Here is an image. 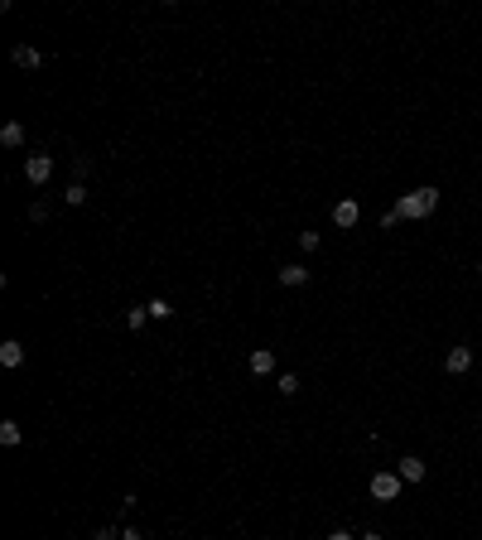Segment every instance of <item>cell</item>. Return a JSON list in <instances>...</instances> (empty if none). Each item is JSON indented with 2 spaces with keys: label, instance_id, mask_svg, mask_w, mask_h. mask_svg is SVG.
Instances as JSON below:
<instances>
[{
  "label": "cell",
  "instance_id": "ba28073f",
  "mask_svg": "<svg viewBox=\"0 0 482 540\" xmlns=\"http://www.w3.org/2000/svg\"><path fill=\"white\" fill-rule=\"evenodd\" d=\"M401 483H425V459H401Z\"/></svg>",
  "mask_w": 482,
  "mask_h": 540
},
{
  "label": "cell",
  "instance_id": "5bb4252c",
  "mask_svg": "<svg viewBox=\"0 0 482 540\" xmlns=\"http://www.w3.org/2000/svg\"><path fill=\"white\" fill-rule=\"evenodd\" d=\"M145 319H150V309H145V304H140V309H126V328H135V333L145 328Z\"/></svg>",
  "mask_w": 482,
  "mask_h": 540
},
{
  "label": "cell",
  "instance_id": "7402d4cb",
  "mask_svg": "<svg viewBox=\"0 0 482 540\" xmlns=\"http://www.w3.org/2000/svg\"><path fill=\"white\" fill-rule=\"evenodd\" d=\"M478 275H482V261H478Z\"/></svg>",
  "mask_w": 482,
  "mask_h": 540
},
{
  "label": "cell",
  "instance_id": "3957f363",
  "mask_svg": "<svg viewBox=\"0 0 482 540\" xmlns=\"http://www.w3.org/2000/svg\"><path fill=\"white\" fill-rule=\"evenodd\" d=\"M25 179L29 184H49V179H54V160H49V155H29L25 160Z\"/></svg>",
  "mask_w": 482,
  "mask_h": 540
},
{
  "label": "cell",
  "instance_id": "44dd1931",
  "mask_svg": "<svg viewBox=\"0 0 482 540\" xmlns=\"http://www.w3.org/2000/svg\"><path fill=\"white\" fill-rule=\"evenodd\" d=\"M357 540H381V536H376V531H367V536H357Z\"/></svg>",
  "mask_w": 482,
  "mask_h": 540
},
{
  "label": "cell",
  "instance_id": "ffe728a7",
  "mask_svg": "<svg viewBox=\"0 0 482 540\" xmlns=\"http://www.w3.org/2000/svg\"><path fill=\"white\" fill-rule=\"evenodd\" d=\"M328 540H357V536H348V531H333V536H328Z\"/></svg>",
  "mask_w": 482,
  "mask_h": 540
},
{
  "label": "cell",
  "instance_id": "9a60e30c",
  "mask_svg": "<svg viewBox=\"0 0 482 540\" xmlns=\"http://www.w3.org/2000/svg\"><path fill=\"white\" fill-rule=\"evenodd\" d=\"M275 386H280V396H299V377H295V372H280Z\"/></svg>",
  "mask_w": 482,
  "mask_h": 540
},
{
  "label": "cell",
  "instance_id": "277c9868",
  "mask_svg": "<svg viewBox=\"0 0 482 540\" xmlns=\"http://www.w3.org/2000/svg\"><path fill=\"white\" fill-rule=\"evenodd\" d=\"M357 217H362V208H357L352 198H343V203H333V222H338V227H357Z\"/></svg>",
  "mask_w": 482,
  "mask_h": 540
},
{
  "label": "cell",
  "instance_id": "7c38bea8",
  "mask_svg": "<svg viewBox=\"0 0 482 540\" xmlns=\"http://www.w3.org/2000/svg\"><path fill=\"white\" fill-rule=\"evenodd\" d=\"M20 439H25V430H20L15 420H5V425H0V444H5V449H15Z\"/></svg>",
  "mask_w": 482,
  "mask_h": 540
},
{
  "label": "cell",
  "instance_id": "d6986e66",
  "mask_svg": "<svg viewBox=\"0 0 482 540\" xmlns=\"http://www.w3.org/2000/svg\"><path fill=\"white\" fill-rule=\"evenodd\" d=\"M121 540H140V531H131V526H126V531H121Z\"/></svg>",
  "mask_w": 482,
  "mask_h": 540
},
{
  "label": "cell",
  "instance_id": "52a82bcc",
  "mask_svg": "<svg viewBox=\"0 0 482 540\" xmlns=\"http://www.w3.org/2000/svg\"><path fill=\"white\" fill-rule=\"evenodd\" d=\"M15 68H29V73H34V68H39V63H44V54H39V49H29V44H15Z\"/></svg>",
  "mask_w": 482,
  "mask_h": 540
},
{
  "label": "cell",
  "instance_id": "5b68a950",
  "mask_svg": "<svg viewBox=\"0 0 482 540\" xmlns=\"http://www.w3.org/2000/svg\"><path fill=\"white\" fill-rule=\"evenodd\" d=\"M246 367H251L256 377H270V372H275V352H270V348H256V352H251V362H246Z\"/></svg>",
  "mask_w": 482,
  "mask_h": 540
},
{
  "label": "cell",
  "instance_id": "30bf717a",
  "mask_svg": "<svg viewBox=\"0 0 482 540\" xmlns=\"http://www.w3.org/2000/svg\"><path fill=\"white\" fill-rule=\"evenodd\" d=\"M0 145H5V150H20V145H25V126H20V121H10V126L0 131Z\"/></svg>",
  "mask_w": 482,
  "mask_h": 540
},
{
  "label": "cell",
  "instance_id": "ac0fdd59",
  "mask_svg": "<svg viewBox=\"0 0 482 540\" xmlns=\"http://www.w3.org/2000/svg\"><path fill=\"white\" fill-rule=\"evenodd\" d=\"M97 540H121V531H116V526H102V531H97Z\"/></svg>",
  "mask_w": 482,
  "mask_h": 540
},
{
  "label": "cell",
  "instance_id": "e0dca14e",
  "mask_svg": "<svg viewBox=\"0 0 482 540\" xmlns=\"http://www.w3.org/2000/svg\"><path fill=\"white\" fill-rule=\"evenodd\" d=\"M299 246L304 251H319V232H299Z\"/></svg>",
  "mask_w": 482,
  "mask_h": 540
},
{
  "label": "cell",
  "instance_id": "8fae6325",
  "mask_svg": "<svg viewBox=\"0 0 482 540\" xmlns=\"http://www.w3.org/2000/svg\"><path fill=\"white\" fill-rule=\"evenodd\" d=\"M280 285H290V290H295V285H309V270L304 266H280Z\"/></svg>",
  "mask_w": 482,
  "mask_h": 540
},
{
  "label": "cell",
  "instance_id": "2e32d148",
  "mask_svg": "<svg viewBox=\"0 0 482 540\" xmlns=\"http://www.w3.org/2000/svg\"><path fill=\"white\" fill-rule=\"evenodd\" d=\"M63 198H68V208H78V203H87V189H82V184H68Z\"/></svg>",
  "mask_w": 482,
  "mask_h": 540
},
{
  "label": "cell",
  "instance_id": "8992f818",
  "mask_svg": "<svg viewBox=\"0 0 482 540\" xmlns=\"http://www.w3.org/2000/svg\"><path fill=\"white\" fill-rule=\"evenodd\" d=\"M444 367H449L454 377H463V372L473 367V348H454V352H449V357H444Z\"/></svg>",
  "mask_w": 482,
  "mask_h": 540
},
{
  "label": "cell",
  "instance_id": "9c48e42d",
  "mask_svg": "<svg viewBox=\"0 0 482 540\" xmlns=\"http://www.w3.org/2000/svg\"><path fill=\"white\" fill-rule=\"evenodd\" d=\"M20 362H25V343H15V338L0 343V367H20Z\"/></svg>",
  "mask_w": 482,
  "mask_h": 540
},
{
  "label": "cell",
  "instance_id": "6da1fadb",
  "mask_svg": "<svg viewBox=\"0 0 482 540\" xmlns=\"http://www.w3.org/2000/svg\"><path fill=\"white\" fill-rule=\"evenodd\" d=\"M434 208H439V189H415V193H405L401 203H396L401 217H429Z\"/></svg>",
  "mask_w": 482,
  "mask_h": 540
},
{
  "label": "cell",
  "instance_id": "4fadbf2b",
  "mask_svg": "<svg viewBox=\"0 0 482 540\" xmlns=\"http://www.w3.org/2000/svg\"><path fill=\"white\" fill-rule=\"evenodd\" d=\"M145 309H150V319H174V304L169 299H150Z\"/></svg>",
  "mask_w": 482,
  "mask_h": 540
},
{
  "label": "cell",
  "instance_id": "7a4b0ae2",
  "mask_svg": "<svg viewBox=\"0 0 482 540\" xmlns=\"http://www.w3.org/2000/svg\"><path fill=\"white\" fill-rule=\"evenodd\" d=\"M372 497L376 502H396V497H401V473H376L372 478Z\"/></svg>",
  "mask_w": 482,
  "mask_h": 540
}]
</instances>
